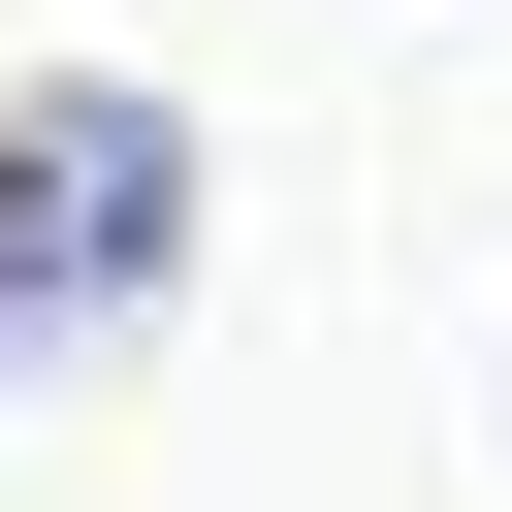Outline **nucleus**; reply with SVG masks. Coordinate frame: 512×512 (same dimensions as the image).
Here are the masks:
<instances>
[{
    "label": "nucleus",
    "mask_w": 512,
    "mask_h": 512,
    "mask_svg": "<svg viewBox=\"0 0 512 512\" xmlns=\"http://www.w3.org/2000/svg\"><path fill=\"white\" fill-rule=\"evenodd\" d=\"M160 256H192V128H160V96H32V128H0V352L128 320Z\"/></svg>",
    "instance_id": "obj_1"
}]
</instances>
